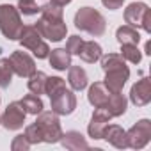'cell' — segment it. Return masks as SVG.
<instances>
[{
	"label": "cell",
	"mask_w": 151,
	"mask_h": 151,
	"mask_svg": "<svg viewBox=\"0 0 151 151\" xmlns=\"http://www.w3.org/2000/svg\"><path fill=\"white\" fill-rule=\"evenodd\" d=\"M39 13H41V18H45V20H52V22H60L62 20V7H59L52 2L41 6Z\"/></svg>",
	"instance_id": "cell-26"
},
{
	"label": "cell",
	"mask_w": 151,
	"mask_h": 151,
	"mask_svg": "<svg viewBox=\"0 0 151 151\" xmlns=\"http://www.w3.org/2000/svg\"><path fill=\"white\" fill-rule=\"evenodd\" d=\"M78 55H80V59H82L84 62L93 64V62L100 60V57L103 55V52H101V46H100L98 43H94V41H84V45H82Z\"/></svg>",
	"instance_id": "cell-20"
},
{
	"label": "cell",
	"mask_w": 151,
	"mask_h": 151,
	"mask_svg": "<svg viewBox=\"0 0 151 151\" xmlns=\"http://www.w3.org/2000/svg\"><path fill=\"white\" fill-rule=\"evenodd\" d=\"M100 60H101L103 71H110V69L126 66V64H124V59L121 57V53H107V55H101Z\"/></svg>",
	"instance_id": "cell-24"
},
{
	"label": "cell",
	"mask_w": 151,
	"mask_h": 151,
	"mask_svg": "<svg viewBox=\"0 0 151 151\" xmlns=\"http://www.w3.org/2000/svg\"><path fill=\"white\" fill-rule=\"evenodd\" d=\"M123 2H124V0H101V4L107 7V9H119L121 6H123Z\"/></svg>",
	"instance_id": "cell-33"
},
{
	"label": "cell",
	"mask_w": 151,
	"mask_h": 151,
	"mask_svg": "<svg viewBox=\"0 0 151 151\" xmlns=\"http://www.w3.org/2000/svg\"><path fill=\"white\" fill-rule=\"evenodd\" d=\"M22 29H23V23L20 18V11L9 4L0 6V30H2V34L7 39L14 41L20 37Z\"/></svg>",
	"instance_id": "cell-2"
},
{
	"label": "cell",
	"mask_w": 151,
	"mask_h": 151,
	"mask_svg": "<svg viewBox=\"0 0 151 151\" xmlns=\"http://www.w3.org/2000/svg\"><path fill=\"white\" fill-rule=\"evenodd\" d=\"M18 41L22 43L23 48L30 50L37 59H46V57L50 55V48H48V45L43 41L41 34L37 32V29H36L34 25H27V27H23V29H22V34H20V37H18Z\"/></svg>",
	"instance_id": "cell-3"
},
{
	"label": "cell",
	"mask_w": 151,
	"mask_h": 151,
	"mask_svg": "<svg viewBox=\"0 0 151 151\" xmlns=\"http://www.w3.org/2000/svg\"><path fill=\"white\" fill-rule=\"evenodd\" d=\"M130 101L135 107H144V105H147L151 101V80L147 77H144L142 80H139L137 84L132 86Z\"/></svg>",
	"instance_id": "cell-12"
},
{
	"label": "cell",
	"mask_w": 151,
	"mask_h": 151,
	"mask_svg": "<svg viewBox=\"0 0 151 151\" xmlns=\"http://www.w3.org/2000/svg\"><path fill=\"white\" fill-rule=\"evenodd\" d=\"M48 60H50V66L57 71H64L71 66V53L66 50V48H57V50H52L50 55H48Z\"/></svg>",
	"instance_id": "cell-18"
},
{
	"label": "cell",
	"mask_w": 151,
	"mask_h": 151,
	"mask_svg": "<svg viewBox=\"0 0 151 151\" xmlns=\"http://www.w3.org/2000/svg\"><path fill=\"white\" fill-rule=\"evenodd\" d=\"M46 75L43 73V71H34L30 77H29V91L32 93V94H37V96H41V94H45V84H46Z\"/></svg>",
	"instance_id": "cell-22"
},
{
	"label": "cell",
	"mask_w": 151,
	"mask_h": 151,
	"mask_svg": "<svg viewBox=\"0 0 151 151\" xmlns=\"http://www.w3.org/2000/svg\"><path fill=\"white\" fill-rule=\"evenodd\" d=\"M124 20L132 27H140L146 32H151V9L142 2H133L124 11Z\"/></svg>",
	"instance_id": "cell-5"
},
{
	"label": "cell",
	"mask_w": 151,
	"mask_h": 151,
	"mask_svg": "<svg viewBox=\"0 0 151 151\" xmlns=\"http://www.w3.org/2000/svg\"><path fill=\"white\" fill-rule=\"evenodd\" d=\"M25 137L30 144H39L43 142V133H41V128L34 123V124H29L25 128Z\"/></svg>",
	"instance_id": "cell-30"
},
{
	"label": "cell",
	"mask_w": 151,
	"mask_h": 151,
	"mask_svg": "<svg viewBox=\"0 0 151 151\" xmlns=\"http://www.w3.org/2000/svg\"><path fill=\"white\" fill-rule=\"evenodd\" d=\"M121 57L132 64H139L142 59V53L137 48V45H121Z\"/></svg>",
	"instance_id": "cell-27"
},
{
	"label": "cell",
	"mask_w": 151,
	"mask_h": 151,
	"mask_svg": "<svg viewBox=\"0 0 151 151\" xmlns=\"http://www.w3.org/2000/svg\"><path fill=\"white\" fill-rule=\"evenodd\" d=\"M103 139L107 142H110L114 147L117 149H124L128 147V140H126V132L117 126V124H107L105 132H103Z\"/></svg>",
	"instance_id": "cell-15"
},
{
	"label": "cell",
	"mask_w": 151,
	"mask_h": 151,
	"mask_svg": "<svg viewBox=\"0 0 151 151\" xmlns=\"http://www.w3.org/2000/svg\"><path fill=\"white\" fill-rule=\"evenodd\" d=\"M69 73H68V82L71 86L73 91H84L87 87V73L84 68L80 66H69L68 68Z\"/></svg>",
	"instance_id": "cell-16"
},
{
	"label": "cell",
	"mask_w": 151,
	"mask_h": 151,
	"mask_svg": "<svg viewBox=\"0 0 151 151\" xmlns=\"http://www.w3.org/2000/svg\"><path fill=\"white\" fill-rule=\"evenodd\" d=\"M23 110L27 114H32V116H37L41 110H43V101L37 94H25L22 100H20Z\"/></svg>",
	"instance_id": "cell-23"
},
{
	"label": "cell",
	"mask_w": 151,
	"mask_h": 151,
	"mask_svg": "<svg viewBox=\"0 0 151 151\" xmlns=\"http://www.w3.org/2000/svg\"><path fill=\"white\" fill-rule=\"evenodd\" d=\"M25 116L27 112L23 110L22 103L20 101H13L7 105L6 112L2 114V117H0V123L4 124L6 130H20L25 123Z\"/></svg>",
	"instance_id": "cell-9"
},
{
	"label": "cell",
	"mask_w": 151,
	"mask_h": 151,
	"mask_svg": "<svg viewBox=\"0 0 151 151\" xmlns=\"http://www.w3.org/2000/svg\"><path fill=\"white\" fill-rule=\"evenodd\" d=\"M36 124L41 128L43 142L53 144V142H59V140H60L62 128H60V121H59V117H57V114H55L53 110H50V112H43V110H41V112L37 114Z\"/></svg>",
	"instance_id": "cell-4"
},
{
	"label": "cell",
	"mask_w": 151,
	"mask_h": 151,
	"mask_svg": "<svg viewBox=\"0 0 151 151\" xmlns=\"http://www.w3.org/2000/svg\"><path fill=\"white\" fill-rule=\"evenodd\" d=\"M116 37H117L119 45H139V41H140V34L132 25L119 27L117 32H116Z\"/></svg>",
	"instance_id": "cell-21"
},
{
	"label": "cell",
	"mask_w": 151,
	"mask_h": 151,
	"mask_svg": "<svg viewBox=\"0 0 151 151\" xmlns=\"http://www.w3.org/2000/svg\"><path fill=\"white\" fill-rule=\"evenodd\" d=\"M109 121H110V114H109L105 109H96V110L93 112L91 123H89V126H87L89 137H93V139H103V132H105Z\"/></svg>",
	"instance_id": "cell-13"
},
{
	"label": "cell",
	"mask_w": 151,
	"mask_h": 151,
	"mask_svg": "<svg viewBox=\"0 0 151 151\" xmlns=\"http://www.w3.org/2000/svg\"><path fill=\"white\" fill-rule=\"evenodd\" d=\"M9 60H11L13 71L18 75V77H22V78H29L30 75L36 71V62H34V59L27 52L16 50V52L11 53Z\"/></svg>",
	"instance_id": "cell-10"
},
{
	"label": "cell",
	"mask_w": 151,
	"mask_h": 151,
	"mask_svg": "<svg viewBox=\"0 0 151 151\" xmlns=\"http://www.w3.org/2000/svg\"><path fill=\"white\" fill-rule=\"evenodd\" d=\"M64 87H66V82L60 77H48L46 78V84H45V94H48L52 98L55 93H59Z\"/></svg>",
	"instance_id": "cell-28"
},
{
	"label": "cell",
	"mask_w": 151,
	"mask_h": 151,
	"mask_svg": "<svg viewBox=\"0 0 151 151\" xmlns=\"http://www.w3.org/2000/svg\"><path fill=\"white\" fill-rule=\"evenodd\" d=\"M110 91L105 87L103 82H94L91 87H89V93H87V98H89V103L94 107V109H103L105 103L109 101L110 98Z\"/></svg>",
	"instance_id": "cell-14"
},
{
	"label": "cell",
	"mask_w": 151,
	"mask_h": 151,
	"mask_svg": "<svg viewBox=\"0 0 151 151\" xmlns=\"http://www.w3.org/2000/svg\"><path fill=\"white\" fill-rule=\"evenodd\" d=\"M13 66H11V60L9 59H0V87L6 89L9 87L11 80H13Z\"/></svg>",
	"instance_id": "cell-25"
},
{
	"label": "cell",
	"mask_w": 151,
	"mask_h": 151,
	"mask_svg": "<svg viewBox=\"0 0 151 151\" xmlns=\"http://www.w3.org/2000/svg\"><path fill=\"white\" fill-rule=\"evenodd\" d=\"M149 139H151V123H149V119L137 121V124H133L126 132L128 147H133V149H142L149 142Z\"/></svg>",
	"instance_id": "cell-6"
},
{
	"label": "cell",
	"mask_w": 151,
	"mask_h": 151,
	"mask_svg": "<svg viewBox=\"0 0 151 151\" xmlns=\"http://www.w3.org/2000/svg\"><path fill=\"white\" fill-rule=\"evenodd\" d=\"M16 9L25 16H32V14L39 13V7H37V4L34 0H18V7Z\"/></svg>",
	"instance_id": "cell-29"
},
{
	"label": "cell",
	"mask_w": 151,
	"mask_h": 151,
	"mask_svg": "<svg viewBox=\"0 0 151 151\" xmlns=\"http://www.w3.org/2000/svg\"><path fill=\"white\" fill-rule=\"evenodd\" d=\"M126 105H128V101L121 93H112L103 109L110 114V117H119L126 112Z\"/></svg>",
	"instance_id": "cell-19"
},
{
	"label": "cell",
	"mask_w": 151,
	"mask_h": 151,
	"mask_svg": "<svg viewBox=\"0 0 151 151\" xmlns=\"http://www.w3.org/2000/svg\"><path fill=\"white\" fill-rule=\"evenodd\" d=\"M50 101H52V110L57 116H69L77 109V98H75V94L66 87L60 89L59 93H55L50 98Z\"/></svg>",
	"instance_id": "cell-8"
},
{
	"label": "cell",
	"mask_w": 151,
	"mask_h": 151,
	"mask_svg": "<svg viewBox=\"0 0 151 151\" xmlns=\"http://www.w3.org/2000/svg\"><path fill=\"white\" fill-rule=\"evenodd\" d=\"M34 27H36L37 32L41 34V37H46L48 41H53V43L64 39L66 34H68V27H66L64 20H60V22H52V20L39 18Z\"/></svg>",
	"instance_id": "cell-7"
},
{
	"label": "cell",
	"mask_w": 151,
	"mask_h": 151,
	"mask_svg": "<svg viewBox=\"0 0 151 151\" xmlns=\"http://www.w3.org/2000/svg\"><path fill=\"white\" fill-rule=\"evenodd\" d=\"M52 4H55V6H59V7H64V6H68L71 0H50Z\"/></svg>",
	"instance_id": "cell-34"
},
{
	"label": "cell",
	"mask_w": 151,
	"mask_h": 151,
	"mask_svg": "<svg viewBox=\"0 0 151 151\" xmlns=\"http://www.w3.org/2000/svg\"><path fill=\"white\" fill-rule=\"evenodd\" d=\"M30 146H32V144L27 140V137H25V133H23V135H16V137H14V140H13V144H11V149H13V151H27Z\"/></svg>",
	"instance_id": "cell-32"
},
{
	"label": "cell",
	"mask_w": 151,
	"mask_h": 151,
	"mask_svg": "<svg viewBox=\"0 0 151 151\" xmlns=\"http://www.w3.org/2000/svg\"><path fill=\"white\" fill-rule=\"evenodd\" d=\"M75 27L98 37V36H103L105 34V29H107V22L103 18L101 13H98L96 9L93 7H82L77 11L75 14Z\"/></svg>",
	"instance_id": "cell-1"
},
{
	"label": "cell",
	"mask_w": 151,
	"mask_h": 151,
	"mask_svg": "<svg viewBox=\"0 0 151 151\" xmlns=\"http://www.w3.org/2000/svg\"><path fill=\"white\" fill-rule=\"evenodd\" d=\"M128 78H130V69H128V66H123V68L105 71V82L103 84L110 93H121Z\"/></svg>",
	"instance_id": "cell-11"
},
{
	"label": "cell",
	"mask_w": 151,
	"mask_h": 151,
	"mask_svg": "<svg viewBox=\"0 0 151 151\" xmlns=\"http://www.w3.org/2000/svg\"><path fill=\"white\" fill-rule=\"evenodd\" d=\"M60 144L66 149H73V151H77V149H87L89 147V144L84 139V135L80 132H73V130L60 135Z\"/></svg>",
	"instance_id": "cell-17"
},
{
	"label": "cell",
	"mask_w": 151,
	"mask_h": 151,
	"mask_svg": "<svg viewBox=\"0 0 151 151\" xmlns=\"http://www.w3.org/2000/svg\"><path fill=\"white\" fill-rule=\"evenodd\" d=\"M82 45H84V39H82V37H78V36H71V37L68 39V43H66V50H68L71 55H78Z\"/></svg>",
	"instance_id": "cell-31"
}]
</instances>
